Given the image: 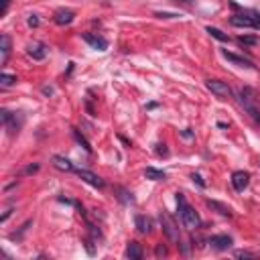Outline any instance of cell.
<instances>
[{"mask_svg": "<svg viewBox=\"0 0 260 260\" xmlns=\"http://www.w3.org/2000/svg\"><path fill=\"white\" fill-rule=\"evenodd\" d=\"M76 175H78L82 181H86L88 185H92V187H98V189L104 187V179L98 177V175L92 173V171H88V169H76Z\"/></svg>", "mask_w": 260, "mask_h": 260, "instance_id": "cell-6", "label": "cell"}, {"mask_svg": "<svg viewBox=\"0 0 260 260\" xmlns=\"http://www.w3.org/2000/svg\"><path fill=\"white\" fill-rule=\"evenodd\" d=\"M224 57H226L228 61H232V63L240 65V68H254V65H252V61H250V59H246V57H240V55H236V53H230V51H224Z\"/></svg>", "mask_w": 260, "mask_h": 260, "instance_id": "cell-14", "label": "cell"}, {"mask_svg": "<svg viewBox=\"0 0 260 260\" xmlns=\"http://www.w3.org/2000/svg\"><path fill=\"white\" fill-rule=\"evenodd\" d=\"M183 2H191V0H183Z\"/></svg>", "mask_w": 260, "mask_h": 260, "instance_id": "cell-33", "label": "cell"}, {"mask_svg": "<svg viewBox=\"0 0 260 260\" xmlns=\"http://www.w3.org/2000/svg\"><path fill=\"white\" fill-rule=\"evenodd\" d=\"M39 171V165H28L24 171H22V175H30V173H37Z\"/></svg>", "mask_w": 260, "mask_h": 260, "instance_id": "cell-28", "label": "cell"}, {"mask_svg": "<svg viewBox=\"0 0 260 260\" xmlns=\"http://www.w3.org/2000/svg\"><path fill=\"white\" fill-rule=\"evenodd\" d=\"M248 183H250V175H248L246 171H236V173H232V187H234L236 191H244V189L248 187Z\"/></svg>", "mask_w": 260, "mask_h": 260, "instance_id": "cell-9", "label": "cell"}, {"mask_svg": "<svg viewBox=\"0 0 260 260\" xmlns=\"http://www.w3.org/2000/svg\"><path fill=\"white\" fill-rule=\"evenodd\" d=\"M84 41L88 45H92V49H98V51H106L108 49V41L104 37H96L92 32H84Z\"/></svg>", "mask_w": 260, "mask_h": 260, "instance_id": "cell-10", "label": "cell"}, {"mask_svg": "<svg viewBox=\"0 0 260 260\" xmlns=\"http://www.w3.org/2000/svg\"><path fill=\"white\" fill-rule=\"evenodd\" d=\"M39 24V18L35 16V14H30V18H28V26H37Z\"/></svg>", "mask_w": 260, "mask_h": 260, "instance_id": "cell-31", "label": "cell"}, {"mask_svg": "<svg viewBox=\"0 0 260 260\" xmlns=\"http://www.w3.org/2000/svg\"><path fill=\"white\" fill-rule=\"evenodd\" d=\"M210 244L216 248V250H228L232 246V238L226 236V234H220V236H212L210 238Z\"/></svg>", "mask_w": 260, "mask_h": 260, "instance_id": "cell-13", "label": "cell"}, {"mask_svg": "<svg viewBox=\"0 0 260 260\" xmlns=\"http://www.w3.org/2000/svg\"><path fill=\"white\" fill-rule=\"evenodd\" d=\"M208 206L212 208V210H216L220 216H226V218H232V210L228 208V206H224V204H220V202H216V200H208Z\"/></svg>", "mask_w": 260, "mask_h": 260, "instance_id": "cell-18", "label": "cell"}, {"mask_svg": "<svg viewBox=\"0 0 260 260\" xmlns=\"http://www.w3.org/2000/svg\"><path fill=\"white\" fill-rule=\"evenodd\" d=\"M126 258H130V260H140L142 258V248H140L138 242H130L126 246Z\"/></svg>", "mask_w": 260, "mask_h": 260, "instance_id": "cell-16", "label": "cell"}, {"mask_svg": "<svg viewBox=\"0 0 260 260\" xmlns=\"http://www.w3.org/2000/svg\"><path fill=\"white\" fill-rule=\"evenodd\" d=\"M154 152H156L158 156H167V154H169V148H167V144H165V142H156Z\"/></svg>", "mask_w": 260, "mask_h": 260, "instance_id": "cell-24", "label": "cell"}, {"mask_svg": "<svg viewBox=\"0 0 260 260\" xmlns=\"http://www.w3.org/2000/svg\"><path fill=\"white\" fill-rule=\"evenodd\" d=\"M238 43L240 45H258L260 39L258 37H238Z\"/></svg>", "mask_w": 260, "mask_h": 260, "instance_id": "cell-23", "label": "cell"}, {"mask_svg": "<svg viewBox=\"0 0 260 260\" xmlns=\"http://www.w3.org/2000/svg\"><path fill=\"white\" fill-rule=\"evenodd\" d=\"M134 224H136V230H138L140 234H150V230H152V222H150L148 218H144V216H136Z\"/></svg>", "mask_w": 260, "mask_h": 260, "instance_id": "cell-17", "label": "cell"}, {"mask_svg": "<svg viewBox=\"0 0 260 260\" xmlns=\"http://www.w3.org/2000/svg\"><path fill=\"white\" fill-rule=\"evenodd\" d=\"M8 6H10V0H2V10H0V14H2V16H6V12H8Z\"/></svg>", "mask_w": 260, "mask_h": 260, "instance_id": "cell-30", "label": "cell"}, {"mask_svg": "<svg viewBox=\"0 0 260 260\" xmlns=\"http://www.w3.org/2000/svg\"><path fill=\"white\" fill-rule=\"evenodd\" d=\"M26 53H28V57H32L35 61H41V59L47 57V45L39 43V41H32V43L26 45Z\"/></svg>", "mask_w": 260, "mask_h": 260, "instance_id": "cell-7", "label": "cell"}, {"mask_svg": "<svg viewBox=\"0 0 260 260\" xmlns=\"http://www.w3.org/2000/svg\"><path fill=\"white\" fill-rule=\"evenodd\" d=\"M74 18H76V12H74L72 8H59V10H55V14H53V20H55L59 26L72 24Z\"/></svg>", "mask_w": 260, "mask_h": 260, "instance_id": "cell-8", "label": "cell"}, {"mask_svg": "<svg viewBox=\"0 0 260 260\" xmlns=\"http://www.w3.org/2000/svg\"><path fill=\"white\" fill-rule=\"evenodd\" d=\"M240 104L250 114V118L260 126V104H258V92L250 86L240 90Z\"/></svg>", "mask_w": 260, "mask_h": 260, "instance_id": "cell-2", "label": "cell"}, {"mask_svg": "<svg viewBox=\"0 0 260 260\" xmlns=\"http://www.w3.org/2000/svg\"><path fill=\"white\" fill-rule=\"evenodd\" d=\"M206 30L210 32V35H212L214 39H218V41H222V43H226V41H230V37H228L226 32H222L220 28H216V26H206Z\"/></svg>", "mask_w": 260, "mask_h": 260, "instance_id": "cell-20", "label": "cell"}, {"mask_svg": "<svg viewBox=\"0 0 260 260\" xmlns=\"http://www.w3.org/2000/svg\"><path fill=\"white\" fill-rule=\"evenodd\" d=\"M116 191L120 193L118 198H120L124 204H134V198H132V193H130V191H126V189H122V187H118Z\"/></svg>", "mask_w": 260, "mask_h": 260, "instance_id": "cell-22", "label": "cell"}, {"mask_svg": "<svg viewBox=\"0 0 260 260\" xmlns=\"http://www.w3.org/2000/svg\"><path fill=\"white\" fill-rule=\"evenodd\" d=\"M0 51H2V59H0V63L6 65V61H8V57H10V37H8V35L0 37Z\"/></svg>", "mask_w": 260, "mask_h": 260, "instance_id": "cell-15", "label": "cell"}, {"mask_svg": "<svg viewBox=\"0 0 260 260\" xmlns=\"http://www.w3.org/2000/svg\"><path fill=\"white\" fill-rule=\"evenodd\" d=\"M160 224H162V232L167 234V238H169L171 242H179V240H181L179 228H177L175 220H173V218H171L169 214H165V212L160 214Z\"/></svg>", "mask_w": 260, "mask_h": 260, "instance_id": "cell-5", "label": "cell"}, {"mask_svg": "<svg viewBox=\"0 0 260 260\" xmlns=\"http://www.w3.org/2000/svg\"><path fill=\"white\" fill-rule=\"evenodd\" d=\"M74 136L78 138V142H82V144H84V148H86V150H92V146L88 144V140H86V138L80 134V130H74Z\"/></svg>", "mask_w": 260, "mask_h": 260, "instance_id": "cell-25", "label": "cell"}, {"mask_svg": "<svg viewBox=\"0 0 260 260\" xmlns=\"http://www.w3.org/2000/svg\"><path fill=\"white\" fill-rule=\"evenodd\" d=\"M177 206H179V216H181V224L187 228V230H198L202 226V218L195 212V208H191L185 200L183 193H177Z\"/></svg>", "mask_w": 260, "mask_h": 260, "instance_id": "cell-1", "label": "cell"}, {"mask_svg": "<svg viewBox=\"0 0 260 260\" xmlns=\"http://www.w3.org/2000/svg\"><path fill=\"white\" fill-rule=\"evenodd\" d=\"M53 167L59 169V171H65V173H76V167H74V162L70 158H65V156H53Z\"/></svg>", "mask_w": 260, "mask_h": 260, "instance_id": "cell-12", "label": "cell"}, {"mask_svg": "<svg viewBox=\"0 0 260 260\" xmlns=\"http://www.w3.org/2000/svg\"><path fill=\"white\" fill-rule=\"evenodd\" d=\"M2 124L8 128L10 134L18 132V128H20V122L16 124V114H12V112H8V110H2Z\"/></svg>", "mask_w": 260, "mask_h": 260, "instance_id": "cell-11", "label": "cell"}, {"mask_svg": "<svg viewBox=\"0 0 260 260\" xmlns=\"http://www.w3.org/2000/svg\"><path fill=\"white\" fill-rule=\"evenodd\" d=\"M144 177L150 179V181H165V179H167V173H165V171H158V169H154V167H146Z\"/></svg>", "mask_w": 260, "mask_h": 260, "instance_id": "cell-19", "label": "cell"}, {"mask_svg": "<svg viewBox=\"0 0 260 260\" xmlns=\"http://www.w3.org/2000/svg\"><path fill=\"white\" fill-rule=\"evenodd\" d=\"M206 88H208L216 98H220V100H230V98H234L232 88L228 86L226 82H222V80H208V82H206Z\"/></svg>", "mask_w": 260, "mask_h": 260, "instance_id": "cell-3", "label": "cell"}, {"mask_svg": "<svg viewBox=\"0 0 260 260\" xmlns=\"http://www.w3.org/2000/svg\"><path fill=\"white\" fill-rule=\"evenodd\" d=\"M16 82H18L16 76H10V74H2V76H0V84H2V88H10Z\"/></svg>", "mask_w": 260, "mask_h": 260, "instance_id": "cell-21", "label": "cell"}, {"mask_svg": "<svg viewBox=\"0 0 260 260\" xmlns=\"http://www.w3.org/2000/svg\"><path fill=\"white\" fill-rule=\"evenodd\" d=\"M158 18H175V16H179V14H175V12H154Z\"/></svg>", "mask_w": 260, "mask_h": 260, "instance_id": "cell-29", "label": "cell"}, {"mask_svg": "<svg viewBox=\"0 0 260 260\" xmlns=\"http://www.w3.org/2000/svg\"><path fill=\"white\" fill-rule=\"evenodd\" d=\"M236 256H238V258H254L256 254H254V252H248V250H238Z\"/></svg>", "mask_w": 260, "mask_h": 260, "instance_id": "cell-27", "label": "cell"}, {"mask_svg": "<svg viewBox=\"0 0 260 260\" xmlns=\"http://www.w3.org/2000/svg\"><path fill=\"white\" fill-rule=\"evenodd\" d=\"M232 26H244V28H260V14L244 12V14H234L230 18Z\"/></svg>", "mask_w": 260, "mask_h": 260, "instance_id": "cell-4", "label": "cell"}, {"mask_svg": "<svg viewBox=\"0 0 260 260\" xmlns=\"http://www.w3.org/2000/svg\"><path fill=\"white\" fill-rule=\"evenodd\" d=\"M156 256H167V248L165 246H158L156 248Z\"/></svg>", "mask_w": 260, "mask_h": 260, "instance_id": "cell-32", "label": "cell"}, {"mask_svg": "<svg viewBox=\"0 0 260 260\" xmlns=\"http://www.w3.org/2000/svg\"><path fill=\"white\" fill-rule=\"evenodd\" d=\"M191 179H193V183H198L200 187H206V181L202 179V175H200V173H193V175H191Z\"/></svg>", "mask_w": 260, "mask_h": 260, "instance_id": "cell-26", "label": "cell"}]
</instances>
